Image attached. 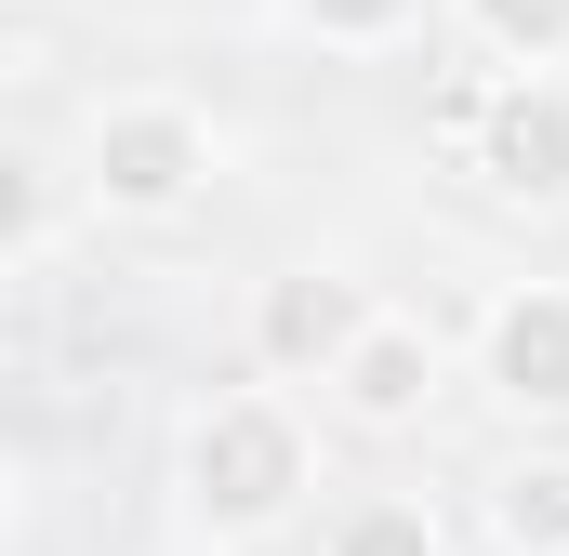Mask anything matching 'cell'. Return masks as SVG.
Returning a JSON list of instances; mask_svg holds the SVG:
<instances>
[{"instance_id":"obj_1","label":"cell","mask_w":569,"mask_h":556,"mask_svg":"<svg viewBox=\"0 0 569 556\" xmlns=\"http://www.w3.org/2000/svg\"><path fill=\"white\" fill-rule=\"evenodd\" d=\"M305 490H318V437H305L279 398H212V411L186 424V517H199L212 544L279 530Z\"/></svg>"},{"instance_id":"obj_2","label":"cell","mask_w":569,"mask_h":556,"mask_svg":"<svg viewBox=\"0 0 569 556\" xmlns=\"http://www.w3.org/2000/svg\"><path fill=\"white\" fill-rule=\"evenodd\" d=\"M80 186H93V212L172 226V212H199V186H212V120H199L186 93H120V107H93V133H80Z\"/></svg>"},{"instance_id":"obj_3","label":"cell","mask_w":569,"mask_h":556,"mask_svg":"<svg viewBox=\"0 0 569 556\" xmlns=\"http://www.w3.org/2000/svg\"><path fill=\"white\" fill-rule=\"evenodd\" d=\"M463 172H477L490 199L557 212L569 199V80H490V120L463 146Z\"/></svg>"},{"instance_id":"obj_4","label":"cell","mask_w":569,"mask_h":556,"mask_svg":"<svg viewBox=\"0 0 569 556\" xmlns=\"http://www.w3.org/2000/svg\"><path fill=\"white\" fill-rule=\"evenodd\" d=\"M371 318H385V305H371L345 266H291V278L252 291V345H266V371H318V385L371 345Z\"/></svg>"},{"instance_id":"obj_5","label":"cell","mask_w":569,"mask_h":556,"mask_svg":"<svg viewBox=\"0 0 569 556\" xmlns=\"http://www.w3.org/2000/svg\"><path fill=\"white\" fill-rule=\"evenodd\" d=\"M477 371H490L503 411H569V291L557 278H530L477 318Z\"/></svg>"},{"instance_id":"obj_6","label":"cell","mask_w":569,"mask_h":556,"mask_svg":"<svg viewBox=\"0 0 569 556\" xmlns=\"http://www.w3.org/2000/svg\"><path fill=\"white\" fill-rule=\"evenodd\" d=\"M331 398H345V424H371V437L425 424L437 411V331L425 318H371V345L331 371Z\"/></svg>"},{"instance_id":"obj_7","label":"cell","mask_w":569,"mask_h":556,"mask_svg":"<svg viewBox=\"0 0 569 556\" xmlns=\"http://www.w3.org/2000/svg\"><path fill=\"white\" fill-rule=\"evenodd\" d=\"M463 27H477V53L503 80H557L569 67V0H463Z\"/></svg>"},{"instance_id":"obj_8","label":"cell","mask_w":569,"mask_h":556,"mask_svg":"<svg viewBox=\"0 0 569 556\" xmlns=\"http://www.w3.org/2000/svg\"><path fill=\"white\" fill-rule=\"evenodd\" d=\"M490 530H503V556H569V464H517Z\"/></svg>"},{"instance_id":"obj_9","label":"cell","mask_w":569,"mask_h":556,"mask_svg":"<svg viewBox=\"0 0 569 556\" xmlns=\"http://www.w3.org/2000/svg\"><path fill=\"white\" fill-rule=\"evenodd\" d=\"M331 556H437V517L411 504V490H371V504L331 517Z\"/></svg>"},{"instance_id":"obj_10","label":"cell","mask_w":569,"mask_h":556,"mask_svg":"<svg viewBox=\"0 0 569 556\" xmlns=\"http://www.w3.org/2000/svg\"><path fill=\"white\" fill-rule=\"evenodd\" d=\"M0 252H13V266L53 252V159H27V146L0 159Z\"/></svg>"},{"instance_id":"obj_11","label":"cell","mask_w":569,"mask_h":556,"mask_svg":"<svg viewBox=\"0 0 569 556\" xmlns=\"http://www.w3.org/2000/svg\"><path fill=\"white\" fill-rule=\"evenodd\" d=\"M279 13L305 27V40H331V53H371V40H398L425 0H279Z\"/></svg>"}]
</instances>
